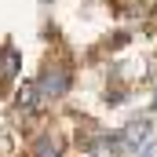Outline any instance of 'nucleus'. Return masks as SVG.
<instances>
[{
  "label": "nucleus",
  "mask_w": 157,
  "mask_h": 157,
  "mask_svg": "<svg viewBox=\"0 0 157 157\" xmlns=\"http://www.w3.org/2000/svg\"><path fill=\"white\" fill-rule=\"evenodd\" d=\"M59 91H66V73L62 70H48L44 80H40V95H59Z\"/></svg>",
  "instance_id": "f257e3e1"
},
{
  "label": "nucleus",
  "mask_w": 157,
  "mask_h": 157,
  "mask_svg": "<svg viewBox=\"0 0 157 157\" xmlns=\"http://www.w3.org/2000/svg\"><path fill=\"white\" fill-rule=\"evenodd\" d=\"M15 73H18V51L0 48V77H15Z\"/></svg>",
  "instance_id": "f03ea898"
},
{
  "label": "nucleus",
  "mask_w": 157,
  "mask_h": 157,
  "mask_svg": "<svg viewBox=\"0 0 157 157\" xmlns=\"http://www.w3.org/2000/svg\"><path fill=\"white\" fill-rule=\"evenodd\" d=\"M37 84H22V91H18V95H15V102H18V110H29V106H33V99H37Z\"/></svg>",
  "instance_id": "7ed1b4c3"
},
{
  "label": "nucleus",
  "mask_w": 157,
  "mask_h": 157,
  "mask_svg": "<svg viewBox=\"0 0 157 157\" xmlns=\"http://www.w3.org/2000/svg\"><path fill=\"white\" fill-rule=\"evenodd\" d=\"M146 132H150V124L139 121V124H132V128L124 132V139H128V143H139V139H146Z\"/></svg>",
  "instance_id": "20e7f679"
},
{
  "label": "nucleus",
  "mask_w": 157,
  "mask_h": 157,
  "mask_svg": "<svg viewBox=\"0 0 157 157\" xmlns=\"http://www.w3.org/2000/svg\"><path fill=\"white\" fill-rule=\"evenodd\" d=\"M37 157H59V150H55V146H51V143H44V150H40Z\"/></svg>",
  "instance_id": "39448f33"
}]
</instances>
